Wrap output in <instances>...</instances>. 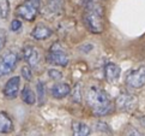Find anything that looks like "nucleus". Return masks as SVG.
<instances>
[{
    "mask_svg": "<svg viewBox=\"0 0 145 136\" xmlns=\"http://www.w3.org/2000/svg\"><path fill=\"white\" fill-rule=\"evenodd\" d=\"M86 104L95 116H107L113 111V102L105 89L92 86L86 93Z\"/></svg>",
    "mask_w": 145,
    "mask_h": 136,
    "instance_id": "nucleus-1",
    "label": "nucleus"
},
{
    "mask_svg": "<svg viewBox=\"0 0 145 136\" xmlns=\"http://www.w3.org/2000/svg\"><path fill=\"white\" fill-rule=\"evenodd\" d=\"M83 20L85 27L94 34H101L105 30V11L103 6L92 0L86 4L85 11L83 13Z\"/></svg>",
    "mask_w": 145,
    "mask_h": 136,
    "instance_id": "nucleus-2",
    "label": "nucleus"
},
{
    "mask_svg": "<svg viewBox=\"0 0 145 136\" xmlns=\"http://www.w3.org/2000/svg\"><path fill=\"white\" fill-rule=\"evenodd\" d=\"M47 61L58 66H66L69 64V55H67L65 50L63 48V46L59 42H55L52 45L47 54Z\"/></svg>",
    "mask_w": 145,
    "mask_h": 136,
    "instance_id": "nucleus-3",
    "label": "nucleus"
},
{
    "mask_svg": "<svg viewBox=\"0 0 145 136\" xmlns=\"http://www.w3.org/2000/svg\"><path fill=\"white\" fill-rule=\"evenodd\" d=\"M40 3L41 0H25L20 6L17 7V15L25 20L33 22L37 16Z\"/></svg>",
    "mask_w": 145,
    "mask_h": 136,
    "instance_id": "nucleus-4",
    "label": "nucleus"
},
{
    "mask_svg": "<svg viewBox=\"0 0 145 136\" xmlns=\"http://www.w3.org/2000/svg\"><path fill=\"white\" fill-rule=\"evenodd\" d=\"M126 85L133 89H139L145 85V66L132 70L126 77Z\"/></svg>",
    "mask_w": 145,
    "mask_h": 136,
    "instance_id": "nucleus-5",
    "label": "nucleus"
},
{
    "mask_svg": "<svg viewBox=\"0 0 145 136\" xmlns=\"http://www.w3.org/2000/svg\"><path fill=\"white\" fill-rule=\"evenodd\" d=\"M18 63V55L13 52H8V53L4 54L0 58V77L8 75L14 70Z\"/></svg>",
    "mask_w": 145,
    "mask_h": 136,
    "instance_id": "nucleus-6",
    "label": "nucleus"
},
{
    "mask_svg": "<svg viewBox=\"0 0 145 136\" xmlns=\"http://www.w3.org/2000/svg\"><path fill=\"white\" fill-rule=\"evenodd\" d=\"M23 58L30 65V67L36 69L40 64V52L35 46H25L23 48Z\"/></svg>",
    "mask_w": 145,
    "mask_h": 136,
    "instance_id": "nucleus-7",
    "label": "nucleus"
},
{
    "mask_svg": "<svg viewBox=\"0 0 145 136\" xmlns=\"http://www.w3.org/2000/svg\"><path fill=\"white\" fill-rule=\"evenodd\" d=\"M136 104H137V99L129 93L122 92L116 98V107L121 110V111H129V110H132L136 106Z\"/></svg>",
    "mask_w": 145,
    "mask_h": 136,
    "instance_id": "nucleus-8",
    "label": "nucleus"
},
{
    "mask_svg": "<svg viewBox=\"0 0 145 136\" xmlns=\"http://www.w3.org/2000/svg\"><path fill=\"white\" fill-rule=\"evenodd\" d=\"M19 85H20V77L18 76L11 77L4 87V90H3L4 95L7 99H16L19 92Z\"/></svg>",
    "mask_w": 145,
    "mask_h": 136,
    "instance_id": "nucleus-9",
    "label": "nucleus"
},
{
    "mask_svg": "<svg viewBox=\"0 0 145 136\" xmlns=\"http://www.w3.org/2000/svg\"><path fill=\"white\" fill-rule=\"evenodd\" d=\"M120 74H121V69L116 64H114V63H107L106 64L105 76L108 82H110V83L118 82L119 77H120Z\"/></svg>",
    "mask_w": 145,
    "mask_h": 136,
    "instance_id": "nucleus-10",
    "label": "nucleus"
},
{
    "mask_svg": "<svg viewBox=\"0 0 145 136\" xmlns=\"http://www.w3.org/2000/svg\"><path fill=\"white\" fill-rule=\"evenodd\" d=\"M52 34H53L52 29L44 24L36 25L34 28V30L31 31V36L36 40H46V39H48Z\"/></svg>",
    "mask_w": 145,
    "mask_h": 136,
    "instance_id": "nucleus-11",
    "label": "nucleus"
},
{
    "mask_svg": "<svg viewBox=\"0 0 145 136\" xmlns=\"http://www.w3.org/2000/svg\"><path fill=\"white\" fill-rule=\"evenodd\" d=\"M71 92V87L67 85V83H56L52 88V95L56 99H63L65 96H67Z\"/></svg>",
    "mask_w": 145,
    "mask_h": 136,
    "instance_id": "nucleus-12",
    "label": "nucleus"
},
{
    "mask_svg": "<svg viewBox=\"0 0 145 136\" xmlns=\"http://www.w3.org/2000/svg\"><path fill=\"white\" fill-rule=\"evenodd\" d=\"M13 131V123L5 112H0V134H10Z\"/></svg>",
    "mask_w": 145,
    "mask_h": 136,
    "instance_id": "nucleus-13",
    "label": "nucleus"
},
{
    "mask_svg": "<svg viewBox=\"0 0 145 136\" xmlns=\"http://www.w3.org/2000/svg\"><path fill=\"white\" fill-rule=\"evenodd\" d=\"M72 133H73V136H89L90 128L85 123L74 121L72 123Z\"/></svg>",
    "mask_w": 145,
    "mask_h": 136,
    "instance_id": "nucleus-14",
    "label": "nucleus"
},
{
    "mask_svg": "<svg viewBox=\"0 0 145 136\" xmlns=\"http://www.w3.org/2000/svg\"><path fill=\"white\" fill-rule=\"evenodd\" d=\"M64 0H47V10L52 15H59L63 12Z\"/></svg>",
    "mask_w": 145,
    "mask_h": 136,
    "instance_id": "nucleus-15",
    "label": "nucleus"
},
{
    "mask_svg": "<svg viewBox=\"0 0 145 136\" xmlns=\"http://www.w3.org/2000/svg\"><path fill=\"white\" fill-rule=\"evenodd\" d=\"M22 100L28 104V105H34L36 102V96H35V93L30 89V87L25 86L22 90Z\"/></svg>",
    "mask_w": 145,
    "mask_h": 136,
    "instance_id": "nucleus-16",
    "label": "nucleus"
},
{
    "mask_svg": "<svg viewBox=\"0 0 145 136\" xmlns=\"http://www.w3.org/2000/svg\"><path fill=\"white\" fill-rule=\"evenodd\" d=\"M8 12H10L8 0H0V16H1V18H7Z\"/></svg>",
    "mask_w": 145,
    "mask_h": 136,
    "instance_id": "nucleus-17",
    "label": "nucleus"
},
{
    "mask_svg": "<svg viewBox=\"0 0 145 136\" xmlns=\"http://www.w3.org/2000/svg\"><path fill=\"white\" fill-rule=\"evenodd\" d=\"M37 95H39V101L40 104H42L44 101V96H46V93H44V85L42 82H37Z\"/></svg>",
    "mask_w": 145,
    "mask_h": 136,
    "instance_id": "nucleus-18",
    "label": "nucleus"
},
{
    "mask_svg": "<svg viewBox=\"0 0 145 136\" xmlns=\"http://www.w3.org/2000/svg\"><path fill=\"white\" fill-rule=\"evenodd\" d=\"M22 76L25 78L27 81H31L33 80V71L30 66H23L22 67Z\"/></svg>",
    "mask_w": 145,
    "mask_h": 136,
    "instance_id": "nucleus-19",
    "label": "nucleus"
},
{
    "mask_svg": "<svg viewBox=\"0 0 145 136\" xmlns=\"http://www.w3.org/2000/svg\"><path fill=\"white\" fill-rule=\"evenodd\" d=\"M48 75L50 78H53V80H61V78H63V72H60L59 70H55V69L49 70Z\"/></svg>",
    "mask_w": 145,
    "mask_h": 136,
    "instance_id": "nucleus-20",
    "label": "nucleus"
},
{
    "mask_svg": "<svg viewBox=\"0 0 145 136\" xmlns=\"http://www.w3.org/2000/svg\"><path fill=\"white\" fill-rule=\"evenodd\" d=\"M20 28H22V23H20V20L13 19L11 22V30L12 31H18Z\"/></svg>",
    "mask_w": 145,
    "mask_h": 136,
    "instance_id": "nucleus-21",
    "label": "nucleus"
},
{
    "mask_svg": "<svg viewBox=\"0 0 145 136\" xmlns=\"http://www.w3.org/2000/svg\"><path fill=\"white\" fill-rule=\"evenodd\" d=\"M125 136H142V134L134 128H128L125 133Z\"/></svg>",
    "mask_w": 145,
    "mask_h": 136,
    "instance_id": "nucleus-22",
    "label": "nucleus"
},
{
    "mask_svg": "<svg viewBox=\"0 0 145 136\" xmlns=\"http://www.w3.org/2000/svg\"><path fill=\"white\" fill-rule=\"evenodd\" d=\"M5 44H6V34L3 29H0V51L4 48Z\"/></svg>",
    "mask_w": 145,
    "mask_h": 136,
    "instance_id": "nucleus-23",
    "label": "nucleus"
},
{
    "mask_svg": "<svg viewBox=\"0 0 145 136\" xmlns=\"http://www.w3.org/2000/svg\"><path fill=\"white\" fill-rule=\"evenodd\" d=\"M79 89H80V86L77 85L76 88H74V94H73V99H74V101H77V102H80V93L78 92Z\"/></svg>",
    "mask_w": 145,
    "mask_h": 136,
    "instance_id": "nucleus-24",
    "label": "nucleus"
},
{
    "mask_svg": "<svg viewBox=\"0 0 145 136\" xmlns=\"http://www.w3.org/2000/svg\"><path fill=\"white\" fill-rule=\"evenodd\" d=\"M78 1H79L80 4H84V5H86V4H89L90 1H92V0H78Z\"/></svg>",
    "mask_w": 145,
    "mask_h": 136,
    "instance_id": "nucleus-25",
    "label": "nucleus"
}]
</instances>
